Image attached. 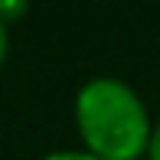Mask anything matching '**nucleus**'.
Segmentation results:
<instances>
[{
    "label": "nucleus",
    "mask_w": 160,
    "mask_h": 160,
    "mask_svg": "<svg viewBox=\"0 0 160 160\" xmlns=\"http://www.w3.org/2000/svg\"><path fill=\"white\" fill-rule=\"evenodd\" d=\"M75 128L85 141V150H92L101 160H137L147 157L150 124L147 108L137 98V92L121 78L98 75L88 78L75 92Z\"/></svg>",
    "instance_id": "obj_1"
},
{
    "label": "nucleus",
    "mask_w": 160,
    "mask_h": 160,
    "mask_svg": "<svg viewBox=\"0 0 160 160\" xmlns=\"http://www.w3.org/2000/svg\"><path fill=\"white\" fill-rule=\"evenodd\" d=\"M26 13V3H20V0H0V20H3L7 26L13 23V20H20Z\"/></svg>",
    "instance_id": "obj_2"
},
{
    "label": "nucleus",
    "mask_w": 160,
    "mask_h": 160,
    "mask_svg": "<svg viewBox=\"0 0 160 160\" xmlns=\"http://www.w3.org/2000/svg\"><path fill=\"white\" fill-rule=\"evenodd\" d=\"M39 160H101V157H95L92 150H52Z\"/></svg>",
    "instance_id": "obj_3"
},
{
    "label": "nucleus",
    "mask_w": 160,
    "mask_h": 160,
    "mask_svg": "<svg viewBox=\"0 0 160 160\" xmlns=\"http://www.w3.org/2000/svg\"><path fill=\"white\" fill-rule=\"evenodd\" d=\"M147 160H160V121L150 131V144H147Z\"/></svg>",
    "instance_id": "obj_4"
},
{
    "label": "nucleus",
    "mask_w": 160,
    "mask_h": 160,
    "mask_svg": "<svg viewBox=\"0 0 160 160\" xmlns=\"http://www.w3.org/2000/svg\"><path fill=\"white\" fill-rule=\"evenodd\" d=\"M7 30H10V26L0 20V65H3V59H7V46H10V36H7Z\"/></svg>",
    "instance_id": "obj_5"
}]
</instances>
